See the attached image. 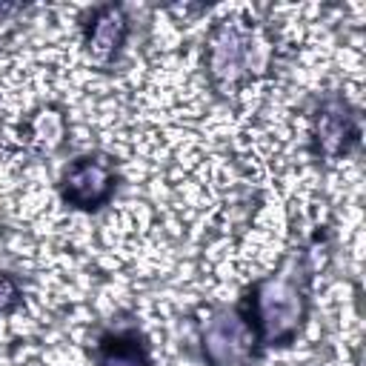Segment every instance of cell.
Returning <instances> with one entry per match:
<instances>
[{
	"label": "cell",
	"mask_w": 366,
	"mask_h": 366,
	"mask_svg": "<svg viewBox=\"0 0 366 366\" xmlns=\"http://www.w3.org/2000/svg\"><path fill=\"white\" fill-rule=\"evenodd\" d=\"M57 192L66 206L77 212H97L117 192V166L103 152L77 154L63 166Z\"/></svg>",
	"instance_id": "obj_4"
},
{
	"label": "cell",
	"mask_w": 366,
	"mask_h": 366,
	"mask_svg": "<svg viewBox=\"0 0 366 366\" xmlns=\"http://www.w3.org/2000/svg\"><path fill=\"white\" fill-rule=\"evenodd\" d=\"M66 132H69V123L63 109L57 106H43L23 120V137L40 154H51L54 149H60L66 140Z\"/></svg>",
	"instance_id": "obj_8"
},
{
	"label": "cell",
	"mask_w": 366,
	"mask_h": 366,
	"mask_svg": "<svg viewBox=\"0 0 366 366\" xmlns=\"http://www.w3.org/2000/svg\"><path fill=\"white\" fill-rule=\"evenodd\" d=\"M272 63L274 40L260 23L237 14L212 23L203 43V66L214 92L234 94L246 83L263 77Z\"/></svg>",
	"instance_id": "obj_2"
},
{
	"label": "cell",
	"mask_w": 366,
	"mask_h": 366,
	"mask_svg": "<svg viewBox=\"0 0 366 366\" xmlns=\"http://www.w3.org/2000/svg\"><path fill=\"white\" fill-rule=\"evenodd\" d=\"M132 31L129 11L120 3H103L94 6L83 23V49L92 63L109 66L123 51Z\"/></svg>",
	"instance_id": "obj_6"
},
{
	"label": "cell",
	"mask_w": 366,
	"mask_h": 366,
	"mask_svg": "<svg viewBox=\"0 0 366 366\" xmlns=\"http://www.w3.org/2000/svg\"><path fill=\"white\" fill-rule=\"evenodd\" d=\"M94 366H154L152 346L137 326H117L97 337L92 349Z\"/></svg>",
	"instance_id": "obj_7"
},
{
	"label": "cell",
	"mask_w": 366,
	"mask_h": 366,
	"mask_svg": "<svg viewBox=\"0 0 366 366\" xmlns=\"http://www.w3.org/2000/svg\"><path fill=\"white\" fill-rule=\"evenodd\" d=\"M357 143H360V117L355 106L337 92L320 97L309 120L312 154L323 163H335L343 160Z\"/></svg>",
	"instance_id": "obj_5"
},
{
	"label": "cell",
	"mask_w": 366,
	"mask_h": 366,
	"mask_svg": "<svg viewBox=\"0 0 366 366\" xmlns=\"http://www.w3.org/2000/svg\"><path fill=\"white\" fill-rule=\"evenodd\" d=\"M197 346L206 366H249L260 357L237 306H214L197 320Z\"/></svg>",
	"instance_id": "obj_3"
},
{
	"label": "cell",
	"mask_w": 366,
	"mask_h": 366,
	"mask_svg": "<svg viewBox=\"0 0 366 366\" xmlns=\"http://www.w3.org/2000/svg\"><path fill=\"white\" fill-rule=\"evenodd\" d=\"M252 329L254 346H289L297 340L312 309V260L309 249H292L272 274L257 277L234 303Z\"/></svg>",
	"instance_id": "obj_1"
},
{
	"label": "cell",
	"mask_w": 366,
	"mask_h": 366,
	"mask_svg": "<svg viewBox=\"0 0 366 366\" xmlns=\"http://www.w3.org/2000/svg\"><path fill=\"white\" fill-rule=\"evenodd\" d=\"M20 303H23V289H20L17 277L0 272V317L3 315H11Z\"/></svg>",
	"instance_id": "obj_9"
}]
</instances>
